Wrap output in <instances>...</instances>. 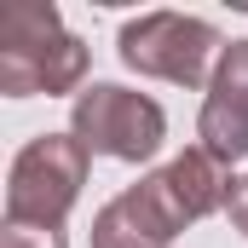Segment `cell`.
<instances>
[{
  "instance_id": "obj_8",
  "label": "cell",
  "mask_w": 248,
  "mask_h": 248,
  "mask_svg": "<svg viewBox=\"0 0 248 248\" xmlns=\"http://www.w3.org/2000/svg\"><path fill=\"white\" fill-rule=\"evenodd\" d=\"M0 248H69L63 225H29V219H0Z\"/></svg>"
},
{
  "instance_id": "obj_7",
  "label": "cell",
  "mask_w": 248,
  "mask_h": 248,
  "mask_svg": "<svg viewBox=\"0 0 248 248\" xmlns=\"http://www.w3.org/2000/svg\"><path fill=\"white\" fill-rule=\"evenodd\" d=\"M168 185H173V196L185 202V214H190V225L196 219H208V214H219L225 202H231V185H237V173L219 162V156H208L202 144H190V150H179L168 168Z\"/></svg>"
},
{
  "instance_id": "obj_2",
  "label": "cell",
  "mask_w": 248,
  "mask_h": 248,
  "mask_svg": "<svg viewBox=\"0 0 248 248\" xmlns=\"http://www.w3.org/2000/svg\"><path fill=\"white\" fill-rule=\"evenodd\" d=\"M116 52L127 69L150 75V81H173V87H208L219 69V29L208 17H185V12H144L127 17L116 35Z\"/></svg>"
},
{
  "instance_id": "obj_4",
  "label": "cell",
  "mask_w": 248,
  "mask_h": 248,
  "mask_svg": "<svg viewBox=\"0 0 248 248\" xmlns=\"http://www.w3.org/2000/svg\"><path fill=\"white\" fill-rule=\"evenodd\" d=\"M87 144L75 133H41L29 139L12 168H6V219H29V225H63L69 208L81 202L87 185Z\"/></svg>"
},
{
  "instance_id": "obj_5",
  "label": "cell",
  "mask_w": 248,
  "mask_h": 248,
  "mask_svg": "<svg viewBox=\"0 0 248 248\" xmlns=\"http://www.w3.org/2000/svg\"><path fill=\"white\" fill-rule=\"evenodd\" d=\"M185 225L190 214L173 196L168 173H144L93 214V248H168Z\"/></svg>"
},
{
  "instance_id": "obj_3",
  "label": "cell",
  "mask_w": 248,
  "mask_h": 248,
  "mask_svg": "<svg viewBox=\"0 0 248 248\" xmlns=\"http://www.w3.org/2000/svg\"><path fill=\"white\" fill-rule=\"evenodd\" d=\"M69 133L87 144V156L150 162L168 139V110L150 93H133L122 81H93L69 104Z\"/></svg>"
},
{
  "instance_id": "obj_6",
  "label": "cell",
  "mask_w": 248,
  "mask_h": 248,
  "mask_svg": "<svg viewBox=\"0 0 248 248\" xmlns=\"http://www.w3.org/2000/svg\"><path fill=\"white\" fill-rule=\"evenodd\" d=\"M196 139L225 168L248 156V41H231L219 52V69H214L202 116H196Z\"/></svg>"
},
{
  "instance_id": "obj_1",
  "label": "cell",
  "mask_w": 248,
  "mask_h": 248,
  "mask_svg": "<svg viewBox=\"0 0 248 248\" xmlns=\"http://www.w3.org/2000/svg\"><path fill=\"white\" fill-rule=\"evenodd\" d=\"M87 81V46L63 29L52 0H12L0 12V93L6 98H63Z\"/></svg>"
},
{
  "instance_id": "obj_9",
  "label": "cell",
  "mask_w": 248,
  "mask_h": 248,
  "mask_svg": "<svg viewBox=\"0 0 248 248\" xmlns=\"http://www.w3.org/2000/svg\"><path fill=\"white\" fill-rule=\"evenodd\" d=\"M225 214H231V225H237V231L248 237V173L237 179V185H231V202H225Z\"/></svg>"
}]
</instances>
